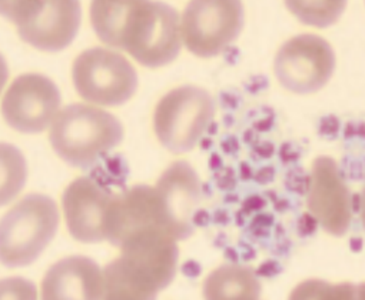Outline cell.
<instances>
[{
    "instance_id": "9a60e30c",
    "label": "cell",
    "mask_w": 365,
    "mask_h": 300,
    "mask_svg": "<svg viewBox=\"0 0 365 300\" xmlns=\"http://www.w3.org/2000/svg\"><path fill=\"white\" fill-rule=\"evenodd\" d=\"M261 282L244 264L227 263L208 274L202 293L205 300H259Z\"/></svg>"
},
{
    "instance_id": "9c48e42d",
    "label": "cell",
    "mask_w": 365,
    "mask_h": 300,
    "mask_svg": "<svg viewBox=\"0 0 365 300\" xmlns=\"http://www.w3.org/2000/svg\"><path fill=\"white\" fill-rule=\"evenodd\" d=\"M76 92L101 106L125 105L138 90V73L120 53L92 48L81 53L72 69Z\"/></svg>"
},
{
    "instance_id": "6da1fadb",
    "label": "cell",
    "mask_w": 365,
    "mask_h": 300,
    "mask_svg": "<svg viewBox=\"0 0 365 300\" xmlns=\"http://www.w3.org/2000/svg\"><path fill=\"white\" fill-rule=\"evenodd\" d=\"M91 23L105 45L126 50L146 68L172 63L182 48L179 15L163 2L96 0Z\"/></svg>"
},
{
    "instance_id": "ffe728a7",
    "label": "cell",
    "mask_w": 365,
    "mask_h": 300,
    "mask_svg": "<svg viewBox=\"0 0 365 300\" xmlns=\"http://www.w3.org/2000/svg\"><path fill=\"white\" fill-rule=\"evenodd\" d=\"M8 77H9V68H8L6 59L0 55V92L4 90V87L8 82Z\"/></svg>"
},
{
    "instance_id": "7c38bea8",
    "label": "cell",
    "mask_w": 365,
    "mask_h": 300,
    "mask_svg": "<svg viewBox=\"0 0 365 300\" xmlns=\"http://www.w3.org/2000/svg\"><path fill=\"white\" fill-rule=\"evenodd\" d=\"M155 191L168 233L176 242L188 239L194 233V216L202 196L197 172L188 162L178 161L162 173Z\"/></svg>"
},
{
    "instance_id": "ba28073f",
    "label": "cell",
    "mask_w": 365,
    "mask_h": 300,
    "mask_svg": "<svg viewBox=\"0 0 365 300\" xmlns=\"http://www.w3.org/2000/svg\"><path fill=\"white\" fill-rule=\"evenodd\" d=\"M244 28V5L238 0H195L179 22L180 39L200 58H214L231 46Z\"/></svg>"
},
{
    "instance_id": "3957f363",
    "label": "cell",
    "mask_w": 365,
    "mask_h": 300,
    "mask_svg": "<svg viewBox=\"0 0 365 300\" xmlns=\"http://www.w3.org/2000/svg\"><path fill=\"white\" fill-rule=\"evenodd\" d=\"M49 140L62 161L88 171L122 143L123 126L109 112L73 103L55 117Z\"/></svg>"
},
{
    "instance_id": "277c9868",
    "label": "cell",
    "mask_w": 365,
    "mask_h": 300,
    "mask_svg": "<svg viewBox=\"0 0 365 300\" xmlns=\"http://www.w3.org/2000/svg\"><path fill=\"white\" fill-rule=\"evenodd\" d=\"M125 164L120 158L101 162L91 175L75 179L65 191L62 206L66 226L82 243L106 240V219L115 195L125 188Z\"/></svg>"
},
{
    "instance_id": "7a4b0ae2",
    "label": "cell",
    "mask_w": 365,
    "mask_h": 300,
    "mask_svg": "<svg viewBox=\"0 0 365 300\" xmlns=\"http://www.w3.org/2000/svg\"><path fill=\"white\" fill-rule=\"evenodd\" d=\"M102 273V300H156L176 274L178 245L160 230L129 236Z\"/></svg>"
},
{
    "instance_id": "30bf717a",
    "label": "cell",
    "mask_w": 365,
    "mask_h": 300,
    "mask_svg": "<svg viewBox=\"0 0 365 300\" xmlns=\"http://www.w3.org/2000/svg\"><path fill=\"white\" fill-rule=\"evenodd\" d=\"M335 70L331 45L317 35H298L278 50L274 72L281 86L297 95L321 90Z\"/></svg>"
},
{
    "instance_id": "e0dca14e",
    "label": "cell",
    "mask_w": 365,
    "mask_h": 300,
    "mask_svg": "<svg viewBox=\"0 0 365 300\" xmlns=\"http://www.w3.org/2000/svg\"><path fill=\"white\" fill-rule=\"evenodd\" d=\"M288 300H362V284L308 279L294 287Z\"/></svg>"
},
{
    "instance_id": "2e32d148",
    "label": "cell",
    "mask_w": 365,
    "mask_h": 300,
    "mask_svg": "<svg viewBox=\"0 0 365 300\" xmlns=\"http://www.w3.org/2000/svg\"><path fill=\"white\" fill-rule=\"evenodd\" d=\"M28 165L21 149L0 143V206L11 203L25 188Z\"/></svg>"
},
{
    "instance_id": "d6986e66",
    "label": "cell",
    "mask_w": 365,
    "mask_h": 300,
    "mask_svg": "<svg viewBox=\"0 0 365 300\" xmlns=\"http://www.w3.org/2000/svg\"><path fill=\"white\" fill-rule=\"evenodd\" d=\"M0 300H38V290L25 277H6L0 280Z\"/></svg>"
},
{
    "instance_id": "8fae6325",
    "label": "cell",
    "mask_w": 365,
    "mask_h": 300,
    "mask_svg": "<svg viewBox=\"0 0 365 300\" xmlns=\"http://www.w3.org/2000/svg\"><path fill=\"white\" fill-rule=\"evenodd\" d=\"M61 92L46 76L26 73L14 80L2 102L6 123L21 133H42L55 120Z\"/></svg>"
},
{
    "instance_id": "5b68a950",
    "label": "cell",
    "mask_w": 365,
    "mask_h": 300,
    "mask_svg": "<svg viewBox=\"0 0 365 300\" xmlns=\"http://www.w3.org/2000/svg\"><path fill=\"white\" fill-rule=\"evenodd\" d=\"M59 210L46 195L32 193L0 219V263L6 267L32 264L56 236Z\"/></svg>"
},
{
    "instance_id": "52a82bcc",
    "label": "cell",
    "mask_w": 365,
    "mask_h": 300,
    "mask_svg": "<svg viewBox=\"0 0 365 300\" xmlns=\"http://www.w3.org/2000/svg\"><path fill=\"white\" fill-rule=\"evenodd\" d=\"M0 15L16 25L21 39L38 50L61 52L76 38L82 11L76 0L0 2Z\"/></svg>"
},
{
    "instance_id": "ac0fdd59",
    "label": "cell",
    "mask_w": 365,
    "mask_h": 300,
    "mask_svg": "<svg viewBox=\"0 0 365 300\" xmlns=\"http://www.w3.org/2000/svg\"><path fill=\"white\" fill-rule=\"evenodd\" d=\"M287 8L298 21L315 28H328L334 25L342 12L346 2H285Z\"/></svg>"
},
{
    "instance_id": "8992f818",
    "label": "cell",
    "mask_w": 365,
    "mask_h": 300,
    "mask_svg": "<svg viewBox=\"0 0 365 300\" xmlns=\"http://www.w3.org/2000/svg\"><path fill=\"white\" fill-rule=\"evenodd\" d=\"M215 116L211 95L201 87L185 85L166 93L153 114L158 140L172 154L192 150L210 129Z\"/></svg>"
},
{
    "instance_id": "4fadbf2b",
    "label": "cell",
    "mask_w": 365,
    "mask_h": 300,
    "mask_svg": "<svg viewBox=\"0 0 365 300\" xmlns=\"http://www.w3.org/2000/svg\"><path fill=\"white\" fill-rule=\"evenodd\" d=\"M307 208L321 227L332 236H344L351 225V195L336 162L319 156L312 164Z\"/></svg>"
},
{
    "instance_id": "5bb4252c",
    "label": "cell",
    "mask_w": 365,
    "mask_h": 300,
    "mask_svg": "<svg viewBox=\"0 0 365 300\" xmlns=\"http://www.w3.org/2000/svg\"><path fill=\"white\" fill-rule=\"evenodd\" d=\"M42 300H102V270L86 256L56 262L42 280Z\"/></svg>"
}]
</instances>
